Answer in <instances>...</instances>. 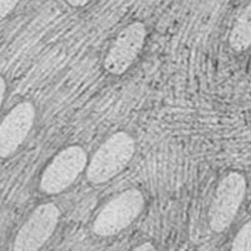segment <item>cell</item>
<instances>
[{
    "label": "cell",
    "instance_id": "obj_8",
    "mask_svg": "<svg viewBox=\"0 0 251 251\" xmlns=\"http://www.w3.org/2000/svg\"><path fill=\"white\" fill-rule=\"evenodd\" d=\"M251 6L248 5L236 18L232 30L230 33V44L234 49L241 51L250 47L251 42V23H250Z\"/></svg>",
    "mask_w": 251,
    "mask_h": 251
},
{
    "label": "cell",
    "instance_id": "obj_12",
    "mask_svg": "<svg viewBox=\"0 0 251 251\" xmlns=\"http://www.w3.org/2000/svg\"><path fill=\"white\" fill-rule=\"evenodd\" d=\"M132 251H156V249H154V246L151 243H145L142 245L137 246L136 249H133Z\"/></svg>",
    "mask_w": 251,
    "mask_h": 251
},
{
    "label": "cell",
    "instance_id": "obj_3",
    "mask_svg": "<svg viewBox=\"0 0 251 251\" xmlns=\"http://www.w3.org/2000/svg\"><path fill=\"white\" fill-rule=\"evenodd\" d=\"M245 191V177L237 172L226 175L220 181L208 212L210 226L215 232L225 231L231 225L243 202Z\"/></svg>",
    "mask_w": 251,
    "mask_h": 251
},
{
    "label": "cell",
    "instance_id": "obj_5",
    "mask_svg": "<svg viewBox=\"0 0 251 251\" xmlns=\"http://www.w3.org/2000/svg\"><path fill=\"white\" fill-rule=\"evenodd\" d=\"M59 217V208L54 203L38 206L17 234L13 251L39 250L54 232Z\"/></svg>",
    "mask_w": 251,
    "mask_h": 251
},
{
    "label": "cell",
    "instance_id": "obj_10",
    "mask_svg": "<svg viewBox=\"0 0 251 251\" xmlns=\"http://www.w3.org/2000/svg\"><path fill=\"white\" fill-rule=\"evenodd\" d=\"M18 1H0V20H3L17 6Z\"/></svg>",
    "mask_w": 251,
    "mask_h": 251
},
{
    "label": "cell",
    "instance_id": "obj_11",
    "mask_svg": "<svg viewBox=\"0 0 251 251\" xmlns=\"http://www.w3.org/2000/svg\"><path fill=\"white\" fill-rule=\"evenodd\" d=\"M5 91H6L5 79H4L3 77H0V107H1V103H3V100H4Z\"/></svg>",
    "mask_w": 251,
    "mask_h": 251
},
{
    "label": "cell",
    "instance_id": "obj_6",
    "mask_svg": "<svg viewBox=\"0 0 251 251\" xmlns=\"http://www.w3.org/2000/svg\"><path fill=\"white\" fill-rule=\"evenodd\" d=\"M146 39V26L136 22L120 31L109 48L103 66L111 75H123L140 54Z\"/></svg>",
    "mask_w": 251,
    "mask_h": 251
},
{
    "label": "cell",
    "instance_id": "obj_2",
    "mask_svg": "<svg viewBox=\"0 0 251 251\" xmlns=\"http://www.w3.org/2000/svg\"><path fill=\"white\" fill-rule=\"evenodd\" d=\"M145 197L137 188H129L103 206L93 223L100 236H113L128 227L142 211Z\"/></svg>",
    "mask_w": 251,
    "mask_h": 251
},
{
    "label": "cell",
    "instance_id": "obj_4",
    "mask_svg": "<svg viewBox=\"0 0 251 251\" xmlns=\"http://www.w3.org/2000/svg\"><path fill=\"white\" fill-rule=\"evenodd\" d=\"M87 166V154L79 146H71L51 160L40 178V190L44 194L55 195L64 191Z\"/></svg>",
    "mask_w": 251,
    "mask_h": 251
},
{
    "label": "cell",
    "instance_id": "obj_7",
    "mask_svg": "<svg viewBox=\"0 0 251 251\" xmlns=\"http://www.w3.org/2000/svg\"><path fill=\"white\" fill-rule=\"evenodd\" d=\"M35 120L33 103L22 102L9 112L0 125V157L14 153L24 142Z\"/></svg>",
    "mask_w": 251,
    "mask_h": 251
},
{
    "label": "cell",
    "instance_id": "obj_9",
    "mask_svg": "<svg viewBox=\"0 0 251 251\" xmlns=\"http://www.w3.org/2000/svg\"><path fill=\"white\" fill-rule=\"evenodd\" d=\"M251 241V224L249 221L248 224L240 228V231L237 232L236 237H235L234 243H232L231 251H251L250 248Z\"/></svg>",
    "mask_w": 251,
    "mask_h": 251
},
{
    "label": "cell",
    "instance_id": "obj_13",
    "mask_svg": "<svg viewBox=\"0 0 251 251\" xmlns=\"http://www.w3.org/2000/svg\"><path fill=\"white\" fill-rule=\"evenodd\" d=\"M68 3L72 4L73 6H82V5H86V4H88V1L83 0V1H68Z\"/></svg>",
    "mask_w": 251,
    "mask_h": 251
},
{
    "label": "cell",
    "instance_id": "obj_1",
    "mask_svg": "<svg viewBox=\"0 0 251 251\" xmlns=\"http://www.w3.org/2000/svg\"><path fill=\"white\" fill-rule=\"evenodd\" d=\"M136 150L133 138L126 132H117L100 146L92 157L87 177L92 183H104L117 176L128 165Z\"/></svg>",
    "mask_w": 251,
    "mask_h": 251
}]
</instances>
